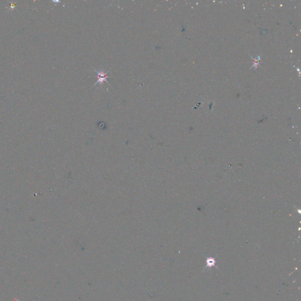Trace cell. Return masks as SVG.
<instances>
[{
  "instance_id": "cell-1",
  "label": "cell",
  "mask_w": 301,
  "mask_h": 301,
  "mask_svg": "<svg viewBox=\"0 0 301 301\" xmlns=\"http://www.w3.org/2000/svg\"><path fill=\"white\" fill-rule=\"evenodd\" d=\"M95 72H96V73L97 74V76H98V81L96 82V83L95 84V85H94V86H96V84H98V83H99V84H101V83H102V82H103L104 81H106V82H107V81H106V79H107L108 78H109V77H110V76H107V75H106V74H107V72H106H106H104L103 71H100V72H98V71H95Z\"/></svg>"
}]
</instances>
